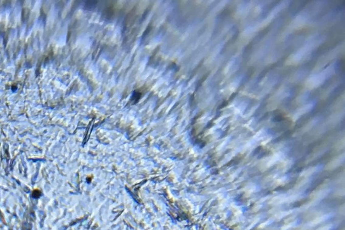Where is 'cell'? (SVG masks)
Returning <instances> with one entry per match:
<instances>
[{"instance_id": "2", "label": "cell", "mask_w": 345, "mask_h": 230, "mask_svg": "<svg viewBox=\"0 0 345 230\" xmlns=\"http://www.w3.org/2000/svg\"><path fill=\"white\" fill-rule=\"evenodd\" d=\"M39 192H40V191L39 190H34V191H33V196H34L36 198H37V197L40 196V193L37 194V193H39Z\"/></svg>"}, {"instance_id": "1", "label": "cell", "mask_w": 345, "mask_h": 230, "mask_svg": "<svg viewBox=\"0 0 345 230\" xmlns=\"http://www.w3.org/2000/svg\"><path fill=\"white\" fill-rule=\"evenodd\" d=\"M97 3L98 2L97 1H87L85 2V7L86 9L91 10L96 7Z\"/></svg>"}]
</instances>
